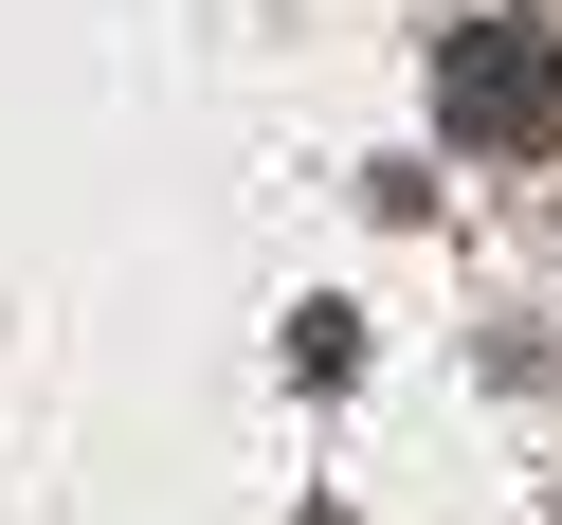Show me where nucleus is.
Wrapping results in <instances>:
<instances>
[{
    "mask_svg": "<svg viewBox=\"0 0 562 525\" xmlns=\"http://www.w3.org/2000/svg\"><path fill=\"white\" fill-rule=\"evenodd\" d=\"M436 146L453 163H544L562 146V37H544V19L490 0V19L436 37Z\"/></svg>",
    "mask_w": 562,
    "mask_h": 525,
    "instance_id": "nucleus-1",
    "label": "nucleus"
},
{
    "mask_svg": "<svg viewBox=\"0 0 562 525\" xmlns=\"http://www.w3.org/2000/svg\"><path fill=\"white\" fill-rule=\"evenodd\" d=\"M308 525H345V507H308Z\"/></svg>",
    "mask_w": 562,
    "mask_h": 525,
    "instance_id": "nucleus-2",
    "label": "nucleus"
}]
</instances>
